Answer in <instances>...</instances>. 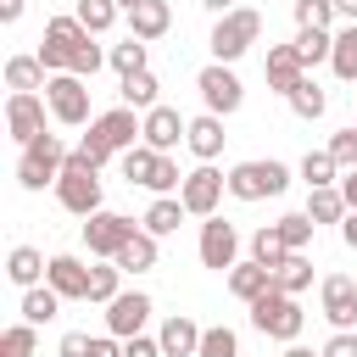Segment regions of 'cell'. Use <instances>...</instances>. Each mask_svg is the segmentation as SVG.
Listing matches in <instances>:
<instances>
[{
	"label": "cell",
	"mask_w": 357,
	"mask_h": 357,
	"mask_svg": "<svg viewBox=\"0 0 357 357\" xmlns=\"http://www.w3.org/2000/svg\"><path fill=\"white\" fill-rule=\"evenodd\" d=\"M123 296V268L117 262H100V268H89V296L84 301H100V307H112Z\"/></svg>",
	"instance_id": "cell-36"
},
{
	"label": "cell",
	"mask_w": 357,
	"mask_h": 357,
	"mask_svg": "<svg viewBox=\"0 0 357 357\" xmlns=\"http://www.w3.org/2000/svg\"><path fill=\"white\" fill-rule=\"evenodd\" d=\"M56 201H61L73 218L106 212V201H100V167H84L78 156H67V167H61V178H56Z\"/></svg>",
	"instance_id": "cell-5"
},
{
	"label": "cell",
	"mask_w": 357,
	"mask_h": 357,
	"mask_svg": "<svg viewBox=\"0 0 357 357\" xmlns=\"http://www.w3.org/2000/svg\"><path fill=\"white\" fill-rule=\"evenodd\" d=\"M117 6H123V11H139V6H151V0H117Z\"/></svg>",
	"instance_id": "cell-57"
},
{
	"label": "cell",
	"mask_w": 357,
	"mask_h": 357,
	"mask_svg": "<svg viewBox=\"0 0 357 357\" xmlns=\"http://www.w3.org/2000/svg\"><path fill=\"white\" fill-rule=\"evenodd\" d=\"M290 251H284V240H279V229L273 223H262L257 234H251V262H262V268H279Z\"/></svg>",
	"instance_id": "cell-41"
},
{
	"label": "cell",
	"mask_w": 357,
	"mask_h": 357,
	"mask_svg": "<svg viewBox=\"0 0 357 357\" xmlns=\"http://www.w3.org/2000/svg\"><path fill=\"white\" fill-rule=\"evenodd\" d=\"M195 89H201V106H206L212 117H234V112L245 106V84H240V73L223 67V61H206V67L195 73Z\"/></svg>",
	"instance_id": "cell-7"
},
{
	"label": "cell",
	"mask_w": 357,
	"mask_h": 357,
	"mask_svg": "<svg viewBox=\"0 0 357 357\" xmlns=\"http://www.w3.org/2000/svg\"><path fill=\"white\" fill-rule=\"evenodd\" d=\"M156 340H162V357H195V351H201V324H195L190 312H173V318L156 329Z\"/></svg>",
	"instance_id": "cell-20"
},
{
	"label": "cell",
	"mask_w": 357,
	"mask_h": 357,
	"mask_svg": "<svg viewBox=\"0 0 357 357\" xmlns=\"http://www.w3.org/2000/svg\"><path fill=\"white\" fill-rule=\"evenodd\" d=\"M33 351H39V329H33V324L0 329V357H33Z\"/></svg>",
	"instance_id": "cell-42"
},
{
	"label": "cell",
	"mask_w": 357,
	"mask_h": 357,
	"mask_svg": "<svg viewBox=\"0 0 357 357\" xmlns=\"http://www.w3.org/2000/svg\"><path fill=\"white\" fill-rule=\"evenodd\" d=\"M89 128H95L117 156H123V151H134V145H145V117H139L134 106H112V112H100Z\"/></svg>",
	"instance_id": "cell-14"
},
{
	"label": "cell",
	"mask_w": 357,
	"mask_h": 357,
	"mask_svg": "<svg viewBox=\"0 0 357 357\" xmlns=\"http://www.w3.org/2000/svg\"><path fill=\"white\" fill-rule=\"evenodd\" d=\"M139 234V223L134 218H123V212H95V218H84V245H89V257H100V262H112L128 240Z\"/></svg>",
	"instance_id": "cell-9"
},
{
	"label": "cell",
	"mask_w": 357,
	"mask_h": 357,
	"mask_svg": "<svg viewBox=\"0 0 357 357\" xmlns=\"http://www.w3.org/2000/svg\"><path fill=\"white\" fill-rule=\"evenodd\" d=\"M195 357H240V335L229 324H212V329H201V351Z\"/></svg>",
	"instance_id": "cell-43"
},
{
	"label": "cell",
	"mask_w": 357,
	"mask_h": 357,
	"mask_svg": "<svg viewBox=\"0 0 357 357\" xmlns=\"http://www.w3.org/2000/svg\"><path fill=\"white\" fill-rule=\"evenodd\" d=\"M89 357H123V340L117 335H95V351Z\"/></svg>",
	"instance_id": "cell-50"
},
{
	"label": "cell",
	"mask_w": 357,
	"mask_h": 357,
	"mask_svg": "<svg viewBox=\"0 0 357 357\" xmlns=\"http://www.w3.org/2000/svg\"><path fill=\"white\" fill-rule=\"evenodd\" d=\"M178 184H184V173H178V162H173V156H162L145 190H151V195H178Z\"/></svg>",
	"instance_id": "cell-46"
},
{
	"label": "cell",
	"mask_w": 357,
	"mask_h": 357,
	"mask_svg": "<svg viewBox=\"0 0 357 357\" xmlns=\"http://www.w3.org/2000/svg\"><path fill=\"white\" fill-rule=\"evenodd\" d=\"M296 28H329L335 33V0H296Z\"/></svg>",
	"instance_id": "cell-44"
},
{
	"label": "cell",
	"mask_w": 357,
	"mask_h": 357,
	"mask_svg": "<svg viewBox=\"0 0 357 357\" xmlns=\"http://www.w3.org/2000/svg\"><path fill=\"white\" fill-rule=\"evenodd\" d=\"M89 351H95V335H84V329H67L56 346V357H89Z\"/></svg>",
	"instance_id": "cell-47"
},
{
	"label": "cell",
	"mask_w": 357,
	"mask_h": 357,
	"mask_svg": "<svg viewBox=\"0 0 357 357\" xmlns=\"http://www.w3.org/2000/svg\"><path fill=\"white\" fill-rule=\"evenodd\" d=\"M123 357H162V340L156 335H134V340H123Z\"/></svg>",
	"instance_id": "cell-49"
},
{
	"label": "cell",
	"mask_w": 357,
	"mask_h": 357,
	"mask_svg": "<svg viewBox=\"0 0 357 357\" xmlns=\"http://www.w3.org/2000/svg\"><path fill=\"white\" fill-rule=\"evenodd\" d=\"M340 240L357 251V212H346V223H340Z\"/></svg>",
	"instance_id": "cell-54"
},
{
	"label": "cell",
	"mask_w": 357,
	"mask_h": 357,
	"mask_svg": "<svg viewBox=\"0 0 357 357\" xmlns=\"http://www.w3.org/2000/svg\"><path fill=\"white\" fill-rule=\"evenodd\" d=\"M45 273H50V257H45V251H33V245H11V257H6V279H11L17 290L45 284Z\"/></svg>",
	"instance_id": "cell-21"
},
{
	"label": "cell",
	"mask_w": 357,
	"mask_h": 357,
	"mask_svg": "<svg viewBox=\"0 0 357 357\" xmlns=\"http://www.w3.org/2000/svg\"><path fill=\"white\" fill-rule=\"evenodd\" d=\"M45 112H50L45 95H6V134L17 145H33L45 134Z\"/></svg>",
	"instance_id": "cell-13"
},
{
	"label": "cell",
	"mask_w": 357,
	"mask_h": 357,
	"mask_svg": "<svg viewBox=\"0 0 357 357\" xmlns=\"http://www.w3.org/2000/svg\"><path fill=\"white\" fill-rule=\"evenodd\" d=\"M145 56H151V45L145 39H123V45H112V67H117V78H134V73H145Z\"/></svg>",
	"instance_id": "cell-39"
},
{
	"label": "cell",
	"mask_w": 357,
	"mask_h": 357,
	"mask_svg": "<svg viewBox=\"0 0 357 357\" xmlns=\"http://www.w3.org/2000/svg\"><path fill=\"white\" fill-rule=\"evenodd\" d=\"M45 84H50V73H45L39 56H11V61H6V89H11V95H39Z\"/></svg>",
	"instance_id": "cell-24"
},
{
	"label": "cell",
	"mask_w": 357,
	"mask_h": 357,
	"mask_svg": "<svg viewBox=\"0 0 357 357\" xmlns=\"http://www.w3.org/2000/svg\"><path fill=\"white\" fill-rule=\"evenodd\" d=\"M106 61H112V50H100V45H95V33H84V39L73 45V61H67V73H78V78H95Z\"/></svg>",
	"instance_id": "cell-37"
},
{
	"label": "cell",
	"mask_w": 357,
	"mask_h": 357,
	"mask_svg": "<svg viewBox=\"0 0 357 357\" xmlns=\"http://www.w3.org/2000/svg\"><path fill=\"white\" fill-rule=\"evenodd\" d=\"M223 117H212V112H201V117H190V134H184V145H190V156L195 162H218L223 156Z\"/></svg>",
	"instance_id": "cell-19"
},
{
	"label": "cell",
	"mask_w": 357,
	"mask_h": 357,
	"mask_svg": "<svg viewBox=\"0 0 357 357\" xmlns=\"http://www.w3.org/2000/svg\"><path fill=\"white\" fill-rule=\"evenodd\" d=\"M156 162H162V151H151V145H134V151H123V156H117V167H123V178H128V184H139V190L151 184V173H156Z\"/></svg>",
	"instance_id": "cell-35"
},
{
	"label": "cell",
	"mask_w": 357,
	"mask_h": 357,
	"mask_svg": "<svg viewBox=\"0 0 357 357\" xmlns=\"http://www.w3.org/2000/svg\"><path fill=\"white\" fill-rule=\"evenodd\" d=\"M151 312H156V301H151L145 290H123V296L106 307V335H117V340H134V335H145Z\"/></svg>",
	"instance_id": "cell-12"
},
{
	"label": "cell",
	"mask_w": 357,
	"mask_h": 357,
	"mask_svg": "<svg viewBox=\"0 0 357 357\" xmlns=\"http://www.w3.org/2000/svg\"><path fill=\"white\" fill-rule=\"evenodd\" d=\"M223 195H229V173H218L212 162H195L190 173H184V184H178V201H184V212L190 218H218V206H223Z\"/></svg>",
	"instance_id": "cell-6"
},
{
	"label": "cell",
	"mask_w": 357,
	"mask_h": 357,
	"mask_svg": "<svg viewBox=\"0 0 357 357\" xmlns=\"http://www.w3.org/2000/svg\"><path fill=\"white\" fill-rule=\"evenodd\" d=\"M45 100H50V117H56L61 128L95 123V117H89V78H78V73H56V78L45 84Z\"/></svg>",
	"instance_id": "cell-8"
},
{
	"label": "cell",
	"mask_w": 357,
	"mask_h": 357,
	"mask_svg": "<svg viewBox=\"0 0 357 357\" xmlns=\"http://www.w3.org/2000/svg\"><path fill=\"white\" fill-rule=\"evenodd\" d=\"M67 156H73V151H67V139H61V134H39V139H33V145H22V156H17V184H22V190H33V195H39L45 184L56 190V178H61Z\"/></svg>",
	"instance_id": "cell-2"
},
{
	"label": "cell",
	"mask_w": 357,
	"mask_h": 357,
	"mask_svg": "<svg viewBox=\"0 0 357 357\" xmlns=\"http://www.w3.org/2000/svg\"><path fill=\"white\" fill-rule=\"evenodd\" d=\"M262 78H268L273 95H290V89L307 78V61L296 56V45H268V56H262Z\"/></svg>",
	"instance_id": "cell-17"
},
{
	"label": "cell",
	"mask_w": 357,
	"mask_h": 357,
	"mask_svg": "<svg viewBox=\"0 0 357 357\" xmlns=\"http://www.w3.org/2000/svg\"><path fill=\"white\" fill-rule=\"evenodd\" d=\"M45 284H50L61 301H84V296H89V268H84L73 251H56V257H50V273H45Z\"/></svg>",
	"instance_id": "cell-18"
},
{
	"label": "cell",
	"mask_w": 357,
	"mask_h": 357,
	"mask_svg": "<svg viewBox=\"0 0 357 357\" xmlns=\"http://www.w3.org/2000/svg\"><path fill=\"white\" fill-rule=\"evenodd\" d=\"M351 100H357V89H351Z\"/></svg>",
	"instance_id": "cell-58"
},
{
	"label": "cell",
	"mask_w": 357,
	"mask_h": 357,
	"mask_svg": "<svg viewBox=\"0 0 357 357\" xmlns=\"http://www.w3.org/2000/svg\"><path fill=\"white\" fill-rule=\"evenodd\" d=\"M28 11V0H0V22H17Z\"/></svg>",
	"instance_id": "cell-52"
},
{
	"label": "cell",
	"mask_w": 357,
	"mask_h": 357,
	"mask_svg": "<svg viewBox=\"0 0 357 357\" xmlns=\"http://www.w3.org/2000/svg\"><path fill=\"white\" fill-rule=\"evenodd\" d=\"M190 212H184V201L178 195H156L151 206H145V218H139V229L145 234H156V240H167V234H178V223H184Z\"/></svg>",
	"instance_id": "cell-23"
},
{
	"label": "cell",
	"mask_w": 357,
	"mask_h": 357,
	"mask_svg": "<svg viewBox=\"0 0 357 357\" xmlns=\"http://www.w3.org/2000/svg\"><path fill=\"white\" fill-rule=\"evenodd\" d=\"M284 100H290V112H296L301 123H318V117L329 112V95H324V84H318L312 73H307V78H301V84H296V89H290Z\"/></svg>",
	"instance_id": "cell-28"
},
{
	"label": "cell",
	"mask_w": 357,
	"mask_h": 357,
	"mask_svg": "<svg viewBox=\"0 0 357 357\" xmlns=\"http://www.w3.org/2000/svg\"><path fill=\"white\" fill-rule=\"evenodd\" d=\"M273 229H279L284 251H307V245H312V229H318V223H312L307 212H284V218H279Z\"/></svg>",
	"instance_id": "cell-40"
},
{
	"label": "cell",
	"mask_w": 357,
	"mask_h": 357,
	"mask_svg": "<svg viewBox=\"0 0 357 357\" xmlns=\"http://www.w3.org/2000/svg\"><path fill=\"white\" fill-rule=\"evenodd\" d=\"M318 296H324V318L335 329H357V279L351 273H324Z\"/></svg>",
	"instance_id": "cell-15"
},
{
	"label": "cell",
	"mask_w": 357,
	"mask_h": 357,
	"mask_svg": "<svg viewBox=\"0 0 357 357\" xmlns=\"http://www.w3.org/2000/svg\"><path fill=\"white\" fill-rule=\"evenodd\" d=\"M335 162H340V173H351L357 167V123L351 128H340V134H329V145H324Z\"/></svg>",
	"instance_id": "cell-45"
},
{
	"label": "cell",
	"mask_w": 357,
	"mask_h": 357,
	"mask_svg": "<svg viewBox=\"0 0 357 357\" xmlns=\"http://www.w3.org/2000/svg\"><path fill=\"white\" fill-rule=\"evenodd\" d=\"M223 279H229V296H234V301H245V307H251L257 296H268V290H273V268H262V262H234Z\"/></svg>",
	"instance_id": "cell-22"
},
{
	"label": "cell",
	"mask_w": 357,
	"mask_h": 357,
	"mask_svg": "<svg viewBox=\"0 0 357 357\" xmlns=\"http://www.w3.org/2000/svg\"><path fill=\"white\" fill-rule=\"evenodd\" d=\"M112 262H117V268H123V273H151V268H156V262H162V240H156V234H145V229H139V234H134V240H128V245H123V251H117V257H112Z\"/></svg>",
	"instance_id": "cell-25"
},
{
	"label": "cell",
	"mask_w": 357,
	"mask_h": 357,
	"mask_svg": "<svg viewBox=\"0 0 357 357\" xmlns=\"http://www.w3.org/2000/svg\"><path fill=\"white\" fill-rule=\"evenodd\" d=\"M234 6H240V0H201V11H212V22H218V17H229Z\"/></svg>",
	"instance_id": "cell-53"
},
{
	"label": "cell",
	"mask_w": 357,
	"mask_h": 357,
	"mask_svg": "<svg viewBox=\"0 0 357 357\" xmlns=\"http://www.w3.org/2000/svg\"><path fill=\"white\" fill-rule=\"evenodd\" d=\"M296 173H301V184H307V190H329V184H340V162H335L329 151H307Z\"/></svg>",
	"instance_id": "cell-32"
},
{
	"label": "cell",
	"mask_w": 357,
	"mask_h": 357,
	"mask_svg": "<svg viewBox=\"0 0 357 357\" xmlns=\"http://www.w3.org/2000/svg\"><path fill=\"white\" fill-rule=\"evenodd\" d=\"M284 357H324V351H307V346H284Z\"/></svg>",
	"instance_id": "cell-56"
},
{
	"label": "cell",
	"mask_w": 357,
	"mask_h": 357,
	"mask_svg": "<svg viewBox=\"0 0 357 357\" xmlns=\"http://www.w3.org/2000/svg\"><path fill=\"white\" fill-rule=\"evenodd\" d=\"M117 106H134L139 117H145L151 106H162V84H156V73L145 67V73H134V78H123V89H117Z\"/></svg>",
	"instance_id": "cell-27"
},
{
	"label": "cell",
	"mask_w": 357,
	"mask_h": 357,
	"mask_svg": "<svg viewBox=\"0 0 357 357\" xmlns=\"http://www.w3.org/2000/svg\"><path fill=\"white\" fill-rule=\"evenodd\" d=\"M195 251H201V268H218V273H229V268L240 262V229H234L229 218H206V223H201V240H195Z\"/></svg>",
	"instance_id": "cell-11"
},
{
	"label": "cell",
	"mask_w": 357,
	"mask_h": 357,
	"mask_svg": "<svg viewBox=\"0 0 357 357\" xmlns=\"http://www.w3.org/2000/svg\"><path fill=\"white\" fill-rule=\"evenodd\" d=\"M167 28H173V6H167V0H151V6L128 11V33H134V39H145V45H151V39H162Z\"/></svg>",
	"instance_id": "cell-26"
},
{
	"label": "cell",
	"mask_w": 357,
	"mask_h": 357,
	"mask_svg": "<svg viewBox=\"0 0 357 357\" xmlns=\"http://www.w3.org/2000/svg\"><path fill=\"white\" fill-rule=\"evenodd\" d=\"M17 312H22V324L39 329V324H50V318L61 312V296H56L50 284H33V290H22V307H17Z\"/></svg>",
	"instance_id": "cell-34"
},
{
	"label": "cell",
	"mask_w": 357,
	"mask_h": 357,
	"mask_svg": "<svg viewBox=\"0 0 357 357\" xmlns=\"http://www.w3.org/2000/svg\"><path fill=\"white\" fill-rule=\"evenodd\" d=\"M273 284H279L284 296H301V290L312 284V257H307V251H290V257L273 268Z\"/></svg>",
	"instance_id": "cell-33"
},
{
	"label": "cell",
	"mask_w": 357,
	"mask_h": 357,
	"mask_svg": "<svg viewBox=\"0 0 357 357\" xmlns=\"http://www.w3.org/2000/svg\"><path fill=\"white\" fill-rule=\"evenodd\" d=\"M335 17L340 22H357V0H335Z\"/></svg>",
	"instance_id": "cell-55"
},
{
	"label": "cell",
	"mask_w": 357,
	"mask_h": 357,
	"mask_svg": "<svg viewBox=\"0 0 357 357\" xmlns=\"http://www.w3.org/2000/svg\"><path fill=\"white\" fill-rule=\"evenodd\" d=\"M117 11H123L117 0H78V6H73V17H78V22H84V28H89L95 39H100V33H106V28L117 22Z\"/></svg>",
	"instance_id": "cell-38"
},
{
	"label": "cell",
	"mask_w": 357,
	"mask_h": 357,
	"mask_svg": "<svg viewBox=\"0 0 357 357\" xmlns=\"http://www.w3.org/2000/svg\"><path fill=\"white\" fill-rule=\"evenodd\" d=\"M290 190V167L273 162V156H257V162H234L229 167V195L234 201H273Z\"/></svg>",
	"instance_id": "cell-4"
},
{
	"label": "cell",
	"mask_w": 357,
	"mask_h": 357,
	"mask_svg": "<svg viewBox=\"0 0 357 357\" xmlns=\"http://www.w3.org/2000/svg\"><path fill=\"white\" fill-rule=\"evenodd\" d=\"M340 195H346V206L357 212V167H351V173H340Z\"/></svg>",
	"instance_id": "cell-51"
},
{
	"label": "cell",
	"mask_w": 357,
	"mask_h": 357,
	"mask_svg": "<svg viewBox=\"0 0 357 357\" xmlns=\"http://www.w3.org/2000/svg\"><path fill=\"white\" fill-rule=\"evenodd\" d=\"M290 45H296V56L307 61V73H312L318 61H329V56H335V33H329V28H296V39H290Z\"/></svg>",
	"instance_id": "cell-31"
},
{
	"label": "cell",
	"mask_w": 357,
	"mask_h": 357,
	"mask_svg": "<svg viewBox=\"0 0 357 357\" xmlns=\"http://www.w3.org/2000/svg\"><path fill=\"white\" fill-rule=\"evenodd\" d=\"M301 324H307L301 296H284L279 284H273L268 296H257V301H251V329H257V335H268V340L296 346V340H301Z\"/></svg>",
	"instance_id": "cell-1"
},
{
	"label": "cell",
	"mask_w": 357,
	"mask_h": 357,
	"mask_svg": "<svg viewBox=\"0 0 357 357\" xmlns=\"http://www.w3.org/2000/svg\"><path fill=\"white\" fill-rule=\"evenodd\" d=\"M324 357H357V329H335L324 340Z\"/></svg>",
	"instance_id": "cell-48"
},
{
	"label": "cell",
	"mask_w": 357,
	"mask_h": 357,
	"mask_svg": "<svg viewBox=\"0 0 357 357\" xmlns=\"http://www.w3.org/2000/svg\"><path fill=\"white\" fill-rule=\"evenodd\" d=\"M312 223H346V195H340V184H329V190H307V206H301Z\"/></svg>",
	"instance_id": "cell-29"
},
{
	"label": "cell",
	"mask_w": 357,
	"mask_h": 357,
	"mask_svg": "<svg viewBox=\"0 0 357 357\" xmlns=\"http://www.w3.org/2000/svg\"><path fill=\"white\" fill-rule=\"evenodd\" d=\"M84 33H89V28H84L73 11L45 22V39H39V50H33V56L45 61V73H50V78H56V73H67V61H73V45H78Z\"/></svg>",
	"instance_id": "cell-10"
},
{
	"label": "cell",
	"mask_w": 357,
	"mask_h": 357,
	"mask_svg": "<svg viewBox=\"0 0 357 357\" xmlns=\"http://www.w3.org/2000/svg\"><path fill=\"white\" fill-rule=\"evenodd\" d=\"M257 33H262V17L251 11V6H234L229 17H218L212 22V33H206V50H212V61H223V67H234L251 45H257Z\"/></svg>",
	"instance_id": "cell-3"
},
{
	"label": "cell",
	"mask_w": 357,
	"mask_h": 357,
	"mask_svg": "<svg viewBox=\"0 0 357 357\" xmlns=\"http://www.w3.org/2000/svg\"><path fill=\"white\" fill-rule=\"evenodd\" d=\"M335 78L340 84H357V22H340L335 28V56H329Z\"/></svg>",
	"instance_id": "cell-30"
},
{
	"label": "cell",
	"mask_w": 357,
	"mask_h": 357,
	"mask_svg": "<svg viewBox=\"0 0 357 357\" xmlns=\"http://www.w3.org/2000/svg\"><path fill=\"white\" fill-rule=\"evenodd\" d=\"M184 134H190V117H178V106H151V112H145V145H151V151L173 156V151L184 145Z\"/></svg>",
	"instance_id": "cell-16"
}]
</instances>
